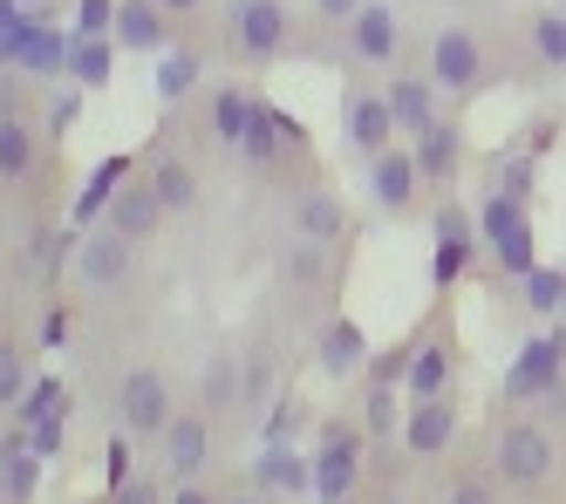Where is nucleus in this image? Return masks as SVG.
Listing matches in <instances>:
<instances>
[{"mask_svg":"<svg viewBox=\"0 0 566 504\" xmlns=\"http://www.w3.org/2000/svg\"><path fill=\"white\" fill-rule=\"evenodd\" d=\"M34 171V130L21 116H0V178H28Z\"/></svg>","mask_w":566,"mask_h":504,"instance_id":"f704fd0d","label":"nucleus"},{"mask_svg":"<svg viewBox=\"0 0 566 504\" xmlns=\"http://www.w3.org/2000/svg\"><path fill=\"white\" fill-rule=\"evenodd\" d=\"M0 82H8V62H0Z\"/></svg>","mask_w":566,"mask_h":504,"instance_id":"603ef678","label":"nucleus"},{"mask_svg":"<svg viewBox=\"0 0 566 504\" xmlns=\"http://www.w3.org/2000/svg\"><path fill=\"white\" fill-rule=\"evenodd\" d=\"M14 21H21V0H0V34H8Z\"/></svg>","mask_w":566,"mask_h":504,"instance_id":"09e8293b","label":"nucleus"},{"mask_svg":"<svg viewBox=\"0 0 566 504\" xmlns=\"http://www.w3.org/2000/svg\"><path fill=\"white\" fill-rule=\"evenodd\" d=\"M294 49V14L287 0H232L226 8V55L247 62V69H266Z\"/></svg>","mask_w":566,"mask_h":504,"instance_id":"7ed1b4c3","label":"nucleus"},{"mask_svg":"<svg viewBox=\"0 0 566 504\" xmlns=\"http://www.w3.org/2000/svg\"><path fill=\"white\" fill-rule=\"evenodd\" d=\"M369 204L382 219H410L423 204V171H417L410 144H389L382 157H369Z\"/></svg>","mask_w":566,"mask_h":504,"instance_id":"9b49d317","label":"nucleus"},{"mask_svg":"<svg viewBox=\"0 0 566 504\" xmlns=\"http://www.w3.org/2000/svg\"><path fill=\"white\" fill-rule=\"evenodd\" d=\"M430 82H437V90H451V96H478V90H492V62H484L478 28L443 21V28L430 34Z\"/></svg>","mask_w":566,"mask_h":504,"instance_id":"39448f33","label":"nucleus"},{"mask_svg":"<svg viewBox=\"0 0 566 504\" xmlns=\"http://www.w3.org/2000/svg\"><path fill=\"white\" fill-rule=\"evenodd\" d=\"M518 301H525V314H566V273L559 266H533L518 280Z\"/></svg>","mask_w":566,"mask_h":504,"instance_id":"473e14b6","label":"nucleus"},{"mask_svg":"<svg viewBox=\"0 0 566 504\" xmlns=\"http://www.w3.org/2000/svg\"><path fill=\"white\" fill-rule=\"evenodd\" d=\"M402 450L417 456V464H430V456L458 450V396H417L410 409H402Z\"/></svg>","mask_w":566,"mask_h":504,"instance_id":"4468645a","label":"nucleus"},{"mask_svg":"<svg viewBox=\"0 0 566 504\" xmlns=\"http://www.w3.org/2000/svg\"><path fill=\"white\" fill-rule=\"evenodd\" d=\"M484 464L499 471L505 491H539V484L559 471V437H553L546 416H499Z\"/></svg>","mask_w":566,"mask_h":504,"instance_id":"f257e3e1","label":"nucleus"},{"mask_svg":"<svg viewBox=\"0 0 566 504\" xmlns=\"http://www.w3.org/2000/svg\"><path fill=\"white\" fill-rule=\"evenodd\" d=\"M342 34H348L342 41L348 69H396V55H402V14L389 8V0H361Z\"/></svg>","mask_w":566,"mask_h":504,"instance_id":"6e6552de","label":"nucleus"},{"mask_svg":"<svg viewBox=\"0 0 566 504\" xmlns=\"http://www.w3.org/2000/svg\"><path fill=\"white\" fill-rule=\"evenodd\" d=\"M361 477H369V437H361L355 416H321V443H314V497L342 504L361 497Z\"/></svg>","mask_w":566,"mask_h":504,"instance_id":"f03ea898","label":"nucleus"},{"mask_svg":"<svg viewBox=\"0 0 566 504\" xmlns=\"http://www.w3.org/2000/svg\"><path fill=\"white\" fill-rule=\"evenodd\" d=\"M144 185L157 191V204H165V212H198V191H206V178H198V164H191V157H178V150H165V157H157Z\"/></svg>","mask_w":566,"mask_h":504,"instance_id":"5701e85b","label":"nucleus"},{"mask_svg":"<svg viewBox=\"0 0 566 504\" xmlns=\"http://www.w3.org/2000/svg\"><path fill=\"white\" fill-rule=\"evenodd\" d=\"M198 409H239V355H212L206 361V389H198Z\"/></svg>","mask_w":566,"mask_h":504,"instance_id":"72a5a7b5","label":"nucleus"},{"mask_svg":"<svg viewBox=\"0 0 566 504\" xmlns=\"http://www.w3.org/2000/svg\"><path fill=\"white\" fill-rule=\"evenodd\" d=\"M116 0H75V34H109Z\"/></svg>","mask_w":566,"mask_h":504,"instance_id":"a19ab883","label":"nucleus"},{"mask_svg":"<svg viewBox=\"0 0 566 504\" xmlns=\"http://www.w3.org/2000/svg\"><path fill=\"white\" fill-rule=\"evenodd\" d=\"M28 443L42 450V456H55V450H62V416H55V423H34V430H28Z\"/></svg>","mask_w":566,"mask_h":504,"instance_id":"a18cd8bd","label":"nucleus"},{"mask_svg":"<svg viewBox=\"0 0 566 504\" xmlns=\"http://www.w3.org/2000/svg\"><path fill=\"white\" fill-rule=\"evenodd\" d=\"M62 402H69V389L55 382V375H49V382H28V396H21V430H34V423H55V416H62Z\"/></svg>","mask_w":566,"mask_h":504,"instance_id":"58836bf2","label":"nucleus"},{"mask_svg":"<svg viewBox=\"0 0 566 504\" xmlns=\"http://www.w3.org/2000/svg\"><path fill=\"white\" fill-rule=\"evenodd\" d=\"M266 103L253 96V90H239V82H219L212 90V103H206V116H212V144L219 150H239V137L253 130V116H260Z\"/></svg>","mask_w":566,"mask_h":504,"instance_id":"412c9836","label":"nucleus"},{"mask_svg":"<svg viewBox=\"0 0 566 504\" xmlns=\"http://www.w3.org/2000/svg\"><path fill=\"white\" fill-rule=\"evenodd\" d=\"M109 69H116L109 34H69V82L75 90H103Z\"/></svg>","mask_w":566,"mask_h":504,"instance_id":"c756f323","label":"nucleus"},{"mask_svg":"<svg viewBox=\"0 0 566 504\" xmlns=\"http://www.w3.org/2000/svg\"><path fill=\"white\" fill-rule=\"evenodd\" d=\"M14 69H21V75H55V69H69V34L49 21V28L21 49V62H14Z\"/></svg>","mask_w":566,"mask_h":504,"instance_id":"c9c22d12","label":"nucleus"},{"mask_svg":"<svg viewBox=\"0 0 566 504\" xmlns=\"http://www.w3.org/2000/svg\"><path fill=\"white\" fill-rule=\"evenodd\" d=\"M171 14L157 8V0H116V21H109V34L124 41L130 55H150V49H165L171 41V28H165Z\"/></svg>","mask_w":566,"mask_h":504,"instance_id":"4be33fe9","label":"nucleus"},{"mask_svg":"<svg viewBox=\"0 0 566 504\" xmlns=\"http://www.w3.org/2000/svg\"><path fill=\"white\" fill-rule=\"evenodd\" d=\"M0 491H8V504H28L34 491H42V450H34L28 437L0 443Z\"/></svg>","mask_w":566,"mask_h":504,"instance_id":"393cba45","label":"nucleus"},{"mask_svg":"<svg viewBox=\"0 0 566 504\" xmlns=\"http://www.w3.org/2000/svg\"><path fill=\"white\" fill-rule=\"evenodd\" d=\"M28 382H34V355H28V342H0V409H14V402L28 396Z\"/></svg>","mask_w":566,"mask_h":504,"instance_id":"e433bc0d","label":"nucleus"},{"mask_svg":"<svg viewBox=\"0 0 566 504\" xmlns=\"http://www.w3.org/2000/svg\"><path fill=\"white\" fill-rule=\"evenodd\" d=\"M314 368L328 375V382H348V375L369 368V334H361L348 314H335L328 327H321V342H314Z\"/></svg>","mask_w":566,"mask_h":504,"instance_id":"aec40b11","label":"nucleus"},{"mask_svg":"<svg viewBox=\"0 0 566 504\" xmlns=\"http://www.w3.org/2000/svg\"><path fill=\"white\" fill-rule=\"evenodd\" d=\"M21 8H42V0H21Z\"/></svg>","mask_w":566,"mask_h":504,"instance_id":"3c124183","label":"nucleus"},{"mask_svg":"<svg viewBox=\"0 0 566 504\" xmlns=\"http://www.w3.org/2000/svg\"><path fill=\"white\" fill-rule=\"evenodd\" d=\"M458 368H464V342H458V327L443 321V314H430V334L417 342V355H410V375H402V396H443L458 382Z\"/></svg>","mask_w":566,"mask_h":504,"instance_id":"1a4fd4ad","label":"nucleus"},{"mask_svg":"<svg viewBox=\"0 0 566 504\" xmlns=\"http://www.w3.org/2000/svg\"><path fill=\"white\" fill-rule=\"evenodd\" d=\"M342 137H348V150H355L361 164L382 157V150L396 144L389 96H382V90H369V82H348V90H342Z\"/></svg>","mask_w":566,"mask_h":504,"instance_id":"f8f14e48","label":"nucleus"},{"mask_svg":"<svg viewBox=\"0 0 566 504\" xmlns=\"http://www.w3.org/2000/svg\"><path fill=\"white\" fill-rule=\"evenodd\" d=\"M430 232H437L430 286H437V293H451V286L478 266V252H484V239H478V212H471V204H458V198H443L437 212H430Z\"/></svg>","mask_w":566,"mask_h":504,"instance_id":"423d86ee","label":"nucleus"},{"mask_svg":"<svg viewBox=\"0 0 566 504\" xmlns=\"http://www.w3.org/2000/svg\"><path fill=\"white\" fill-rule=\"evenodd\" d=\"M342 504H361V497H342Z\"/></svg>","mask_w":566,"mask_h":504,"instance_id":"864d4df0","label":"nucleus"},{"mask_svg":"<svg viewBox=\"0 0 566 504\" xmlns=\"http://www.w3.org/2000/svg\"><path fill=\"white\" fill-rule=\"evenodd\" d=\"M165 14H191V8H206V0H157Z\"/></svg>","mask_w":566,"mask_h":504,"instance_id":"8fccbe9b","label":"nucleus"},{"mask_svg":"<svg viewBox=\"0 0 566 504\" xmlns=\"http://www.w3.org/2000/svg\"><path fill=\"white\" fill-rule=\"evenodd\" d=\"M280 280H287V286H321V280H328L335 273V245H314V239H287V245H280Z\"/></svg>","mask_w":566,"mask_h":504,"instance_id":"c85d7f7f","label":"nucleus"},{"mask_svg":"<svg viewBox=\"0 0 566 504\" xmlns=\"http://www.w3.org/2000/svg\"><path fill=\"white\" fill-rule=\"evenodd\" d=\"M109 504H165V497H157V484H150V477H124V484L109 491Z\"/></svg>","mask_w":566,"mask_h":504,"instance_id":"37998d69","label":"nucleus"},{"mask_svg":"<svg viewBox=\"0 0 566 504\" xmlns=\"http://www.w3.org/2000/svg\"><path fill=\"white\" fill-rule=\"evenodd\" d=\"M410 150H417V171H423V185H451V178L464 171V157H471L464 116H437V123H430V130H423Z\"/></svg>","mask_w":566,"mask_h":504,"instance_id":"a211bd4d","label":"nucleus"},{"mask_svg":"<svg viewBox=\"0 0 566 504\" xmlns=\"http://www.w3.org/2000/svg\"><path fill=\"white\" fill-rule=\"evenodd\" d=\"M253 484L273 491V497H314V450H301V443H260Z\"/></svg>","mask_w":566,"mask_h":504,"instance_id":"f3484780","label":"nucleus"},{"mask_svg":"<svg viewBox=\"0 0 566 504\" xmlns=\"http://www.w3.org/2000/svg\"><path fill=\"white\" fill-rule=\"evenodd\" d=\"M165 504H226V497H212V491L198 484V477H178V491H171Z\"/></svg>","mask_w":566,"mask_h":504,"instance_id":"c03bdc74","label":"nucleus"},{"mask_svg":"<svg viewBox=\"0 0 566 504\" xmlns=\"http://www.w3.org/2000/svg\"><path fill=\"white\" fill-rule=\"evenodd\" d=\"M130 273H137V245L116 232V225H90L83 239H75V280H83L90 293L130 286Z\"/></svg>","mask_w":566,"mask_h":504,"instance_id":"9d476101","label":"nucleus"},{"mask_svg":"<svg viewBox=\"0 0 566 504\" xmlns=\"http://www.w3.org/2000/svg\"><path fill=\"white\" fill-rule=\"evenodd\" d=\"M226 504H273V491H260V484H253V491H232Z\"/></svg>","mask_w":566,"mask_h":504,"instance_id":"de8ad7c7","label":"nucleus"},{"mask_svg":"<svg viewBox=\"0 0 566 504\" xmlns=\"http://www.w3.org/2000/svg\"><path fill=\"white\" fill-rule=\"evenodd\" d=\"M165 219H171V212L157 204V191H150L144 178H124V191H116V198H109V212H103V225H116L130 245H150Z\"/></svg>","mask_w":566,"mask_h":504,"instance_id":"6ab92c4d","label":"nucleus"},{"mask_svg":"<svg viewBox=\"0 0 566 504\" xmlns=\"http://www.w3.org/2000/svg\"><path fill=\"white\" fill-rule=\"evenodd\" d=\"M478 239H484V252H492V266H499V280H525L539 266V239H533V212H525L518 198H505V191H484V204H478Z\"/></svg>","mask_w":566,"mask_h":504,"instance_id":"20e7f679","label":"nucleus"},{"mask_svg":"<svg viewBox=\"0 0 566 504\" xmlns=\"http://www.w3.org/2000/svg\"><path fill=\"white\" fill-rule=\"evenodd\" d=\"M273 389V355L253 348V355H239V409H260Z\"/></svg>","mask_w":566,"mask_h":504,"instance_id":"ea45409f","label":"nucleus"},{"mask_svg":"<svg viewBox=\"0 0 566 504\" xmlns=\"http://www.w3.org/2000/svg\"><path fill=\"white\" fill-rule=\"evenodd\" d=\"M157 443H165V471H171V477L212 471V416H206V409H178Z\"/></svg>","mask_w":566,"mask_h":504,"instance_id":"dca6fc26","label":"nucleus"},{"mask_svg":"<svg viewBox=\"0 0 566 504\" xmlns=\"http://www.w3.org/2000/svg\"><path fill=\"white\" fill-rule=\"evenodd\" d=\"M355 423L369 443H396L402 437V389H382V382H361V409Z\"/></svg>","mask_w":566,"mask_h":504,"instance_id":"bb28decb","label":"nucleus"},{"mask_svg":"<svg viewBox=\"0 0 566 504\" xmlns=\"http://www.w3.org/2000/svg\"><path fill=\"white\" fill-rule=\"evenodd\" d=\"M171 416H178L171 375L165 368H124V382H116V430L124 437H165Z\"/></svg>","mask_w":566,"mask_h":504,"instance_id":"0eeeda50","label":"nucleus"},{"mask_svg":"<svg viewBox=\"0 0 566 504\" xmlns=\"http://www.w3.org/2000/svg\"><path fill=\"white\" fill-rule=\"evenodd\" d=\"M437 504H505V484L492 464H451L437 484Z\"/></svg>","mask_w":566,"mask_h":504,"instance_id":"a878e982","label":"nucleus"},{"mask_svg":"<svg viewBox=\"0 0 566 504\" xmlns=\"http://www.w3.org/2000/svg\"><path fill=\"white\" fill-rule=\"evenodd\" d=\"M307 402L301 396H273V409H266V423H260V443H301V430H307Z\"/></svg>","mask_w":566,"mask_h":504,"instance_id":"4c0bfd02","label":"nucleus"},{"mask_svg":"<svg viewBox=\"0 0 566 504\" xmlns=\"http://www.w3.org/2000/svg\"><path fill=\"white\" fill-rule=\"evenodd\" d=\"M75 116H83V96L62 90V96L49 103V137H69V130H75Z\"/></svg>","mask_w":566,"mask_h":504,"instance_id":"79ce46f5","label":"nucleus"},{"mask_svg":"<svg viewBox=\"0 0 566 504\" xmlns=\"http://www.w3.org/2000/svg\"><path fill=\"white\" fill-rule=\"evenodd\" d=\"M198 75H206V62H198L191 49H178V55H165V69H157V103L165 109H178L191 90H198Z\"/></svg>","mask_w":566,"mask_h":504,"instance_id":"2f4dec72","label":"nucleus"},{"mask_svg":"<svg viewBox=\"0 0 566 504\" xmlns=\"http://www.w3.org/2000/svg\"><path fill=\"white\" fill-rule=\"evenodd\" d=\"M553 382H566V321H553L539 342H525V355L505 368V402H539Z\"/></svg>","mask_w":566,"mask_h":504,"instance_id":"ddd939ff","label":"nucleus"},{"mask_svg":"<svg viewBox=\"0 0 566 504\" xmlns=\"http://www.w3.org/2000/svg\"><path fill=\"white\" fill-rule=\"evenodd\" d=\"M124 178H130V157H103V164H96L90 185H83V198H75V232H90V225L109 212V198L124 191Z\"/></svg>","mask_w":566,"mask_h":504,"instance_id":"cd10ccee","label":"nucleus"},{"mask_svg":"<svg viewBox=\"0 0 566 504\" xmlns=\"http://www.w3.org/2000/svg\"><path fill=\"white\" fill-rule=\"evenodd\" d=\"M355 8H361V0H314V14H321V21H335V28H348Z\"/></svg>","mask_w":566,"mask_h":504,"instance_id":"49530a36","label":"nucleus"},{"mask_svg":"<svg viewBox=\"0 0 566 504\" xmlns=\"http://www.w3.org/2000/svg\"><path fill=\"white\" fill-rule=\"evenodd\" d=\"M525 34H533V55L546 75H566V14L559 8H539L533 21H525Z\"/></svg>","mask_w":566,"mask_h":504,"instance_id":"7c9ffc66","label":"nucleus"},{"mask_svg":"<svg viewBox=\"0 0 566 504\" xmlns=\"http://www.w3.org/2000/svg\"><path fill=\"white\" fill-rule=\"evenodd\" d=\"M382 96H389V116H396V137H402V144H417L430 123L443 116V109H437V82H430V69H423V75H417V69H396V75L382 82Z\"/></svg>","mask_w":566,"mask_h":504,"instance_id":"2eb2a0df","label":"nucleus"},{"mask_svg":"<svg viewBox=\"0 0 566 504\" xmlns=\"http://www.w3.org/2000/svg\"><path fill=\"white\" fill-rule=\"evenodd\" d=\"M559 14H566V0H559Z\"/></svg>","mask_w":566,"mask_h":504,"instance_id":"5fc2aeb1","label":"nucleus"},{"mask_svg":"<svg viewBox=\"0 0 566 504\" xmlns=\"http://www.w3.org/2000/svg\"><path fill=\"white\" fill-rule=\"evenodd\" d=\"M294 232L314 239V245H348V212H342V198H335V191H301Z\"/></svg>","mask_w":566,"mask_h":504,"instance_id":"b1692460","label":"nucleus"}]
</instances>
